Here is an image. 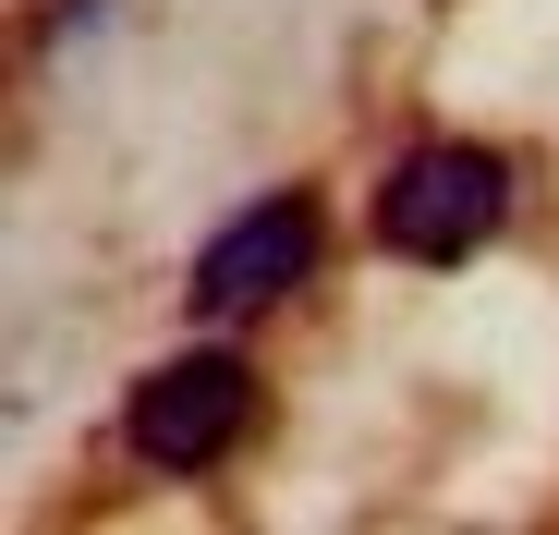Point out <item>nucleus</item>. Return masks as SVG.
<instances>
[{
	"instance_id": "f257e3e1",
	"label": "nucleus",
	"mask_w": 559,
	"mask_h": 535,
	"mask_svg": "<svg viewBox=\"0 0 559 535\" xmlns=\"http://www.w3.org/2000/svg\"><path fill=\"white\" fill-rule=\"evenodd\" d=\"M378 243L402 268H462V255H487L499 219H511V158L475 146V134H426L414 158H390V183H378Z\"/></svg>"
},
{
	"instance_id": "f03ea898",
	"label": "nucleus",
	"mask_w": 559,
	"mask_h": 535,
	"mask_svg": "<svg viewBox=\"0 0 559 535\" xmlns=\"http://www.w3.org/2000/svg\"><path fill=\"white\" fill-rule=\"evenodd\" d=\"M317 255H329V207H317L305 183H280V195L231 207V219L195 243V268H182V317H195V329L267 317V305H293V293L317 281Z\"/></svg>"
},
{
	"instance_id": "7ed1b4c3",
	"label": "nucleus",
	"mask_w": 559,
	"mask_h": 535,
	"mask_svg": "<svg viewBox=\"0 0 559 535\" xmlns=\"http://www.w3.org/2000/svg\"><path fill=\"white\" fill-rule=\"evenodd\" d=\"M243 426H255V366H243V353H219V341L146 366L134 402H122V438H134L146 475H219V463L243 451Z\"/></svg>"
}]
</instances>
